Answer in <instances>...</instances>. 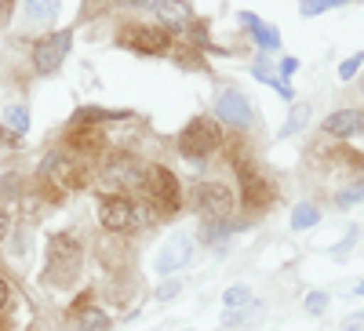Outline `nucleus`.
<instances>
[{
    "label": "nucleus",
    "mask_w": 364,
    "mask_h": 331,
    "mask_svg": "<svg viewBox=\"0 0 364 331\" xmlns=\"http://www.w3.org/2000/svg\"><path fill=\"white\" fill-rule=\"evenodd\" d=\"M157 215L149 212V204H139L132 197H106L99 204V222L113 233H124V229H139V226H149Z\"/></svg>",
    "instance_id": "1"
},
{
    "label": "nucleus",
    "mask_w": 364,
    "mask_h": 331,
    "mask_svg": "<svg viewBox=\"0 0 364 331\" xmlns=\"http://www.w3.org/2000/svg\"><path fill=\"white\" fill-rule=\"evenodd\" d=\"M219 146H223V131H219V124L211 116L190 120V124L182 128V135H178V153L186 161H204V157L215 153Z\"/></svg>",
    "instance_id": "2"
},
{
    "label": "nucleus",
    "mask_w": 364,
    "mask_h": 331,
    "mask_svg": "<svg viewBox=\"0 0 364 331\" xmlns=\"http://www.w3.org/2000/svg\"><path fill=\"white\" fill-rule=\"evenodd\" d=\"M77 266H80L77 240L70 233H51L48 237V269H44V277L51 284H66V281H73Z\"/></svg>",
    "instance_id": "3"
},
{
    "label": "nucleus",
    "mask_w": 364,
    "mask_h": 331,
    "mask_svg": "<svg viewBox=\"0 0 364 331\" xmlns=\"http://www.w3.org/2000/svg\"><path fill=\"white\" fill-rule=\"evenodd\" d=\"M193 212L200 219H230L233 212V193L223 186V183H200L193 186Z\"/></svg>",
    "instance_id": "4"
},
{
    "label": "nucleus",
    "mask_w": 364,
    "mask_h": 331,
    "mask_svg": "<svg viewBox=\"0 0 364 331\" xmlns=\"http://www.w3.org/2000/svg\"><path fill=\"white\" fill-rule=\"evenodd\" d=\"M73 48V29H58V33H44L33 48V66L37 73H55L63 66V58Z\"/></svg>",
    "instance_id": "5"
},
{
    "label": "nucleus",
    "mask_w": 364,
    "mask_h": 331,
    "mask_svg": "<svg viewBox=\"0 0 364 331\" xmlns=\"http://www.w3.org/2000/svg\"><path fill=\"white\" fill-rule=\"evenodd\" d=\"M190 262H193V240L186 233H171L161 244V251H157L154 269L161 277H171V273H178V269H186Z\"/></svg>",
    "instance_id": "6"
},
{
    "label": "nucleus",
    "mask_w": 364,
    "mask_h": 331,
    "mask_svg": "<svg viewBox=\"0 0 364 331\" xmlns=\"http://www.w3.org/2000/svg\"><path fill=\"white\" fill-rule=\"evenodd\" d=\"M102 175H106V183H113V186H120V190L146 186V168H142V161L132 157V153H117V157H109L106 168H102Z\"/></svg>",
    "instance_id": "7"
},
{
    "label": "nucleus",
    "mask_w": 364,
    "mask_h": 331,
    "mask_svg": "<svg viewBox=\"0 0 364 331\" xmlns=\"http://www.w3.org/2000/svg\"><path fill=\"white\" fill-rule=\"evenodd\" d=\"M146 190L149 197H154L157 207H164V215H175L178 212V183H175V175L168 168H149L146 171Z\"/></svg>",
    "instance_id": "8"
},
{
    "label": "nucleus",
    "mask_w": 364,
    "mask_h": 331,
    "mask_svg": "<svg viewBox=\"0 0 364 331\" xmlns=\"http://www.w3.org/2000/svg\"><path fill=\"white\" fill-rule=\"evenodd\" d=\"M215 116L226 120V124H237V128L252 124V102H248V95L237 92V87H226V92L215 99Z\"/></svg>",
    "instance_id": "9"
},
{
    "label": "nucleus",
    "mask_w": 364,
    "mask_h": 331,
    "mask_svg": "<svg viewBox=\"0 0 364 331\" xmlns=\"http://www.w3.org/2000/svg\"><path fill=\"white\" fill-rule=\"evenodd\" d=\"M41 175H48L51 183H58L63 190H77L80 186V168L66 157V153H48L41 161Z\"/></svg>",
    "instance_id": "10"
},
{
    "label": "nucleus",
    "mask_w": 364,
    "mask_h": 331,
    "mask_svg": "<svg viewBox=\"0 0 364 331\" xmlns=\"http://www.w3.org/2000/svg\"><path fill=\"white\" fill-rule=\"evenodd\" d=\"M124 48L142 51V55H161L168 48V33L164 29H154V26H135L132 33L124 37Z\"/></svg>",
    "instance_id": "11"
},
{
    "label": "nucleus",
    "mask_w": 364,
    "mask_h": 331,
    "mask_svg": "<svg viewBox=\"0 0 364 331\" xmlns=\"http://www.w3.org/2000/svg\"><path fill=\"white\" fill-rule=\"evenodd\" d=\"M58 0H22V22L26 29H48L58 18Z\"/></svg>",
    "instance_id": "12"
},
{
    "label": "nucleus",
    "mask_w": 364,
    "mask_h": 331,
    "mask_svg": "<svg viewBox=\"0 0 364 331\" xmlns=\"http://www.w3.org/2000/svg\"><path fill=\"white\" fill-rule=\"evenodd\" d=\"M324 131L336 135V139H350L364 131V109H339L324 120Z\"/></svg>",
    "instance_id": "13"
},
{
    "label": "nucleus",
    "mask_w": 364,
    "mask_h": 331,
    "mask_svg": "<svg viewBox=\"0 0 364 331\" xmlns=\"http://www.w3.org/2000/svg\"><path fill=\"white\" fill-rule=\"evenodd\" d=\"M70 327L73 331H109L113 327V320L99 310V306H77L73 313H70Z\"/></svg>",
    "instance_id": "14"
},
{
    "label": "nucleus",
    "mask_w": 364,
    "mask_h": 331,
    "mask_svg": "<svg viewBox=\"0 0 364 331\" xmlns=\"http://www.w3.org/2000/svg\"><path fill=\"white\" fill-rule=\"evenodd\" d=\"M237 233V222H230V219H204L200 222V240L208 248H226L230 244V237Z\"/></svg>",
    "instance_id": "15"
},
{
    "label": "nucleus",
    "mask_w": 364,
    "mask_h": 331,
    "mask_svg": "<svg viewBox=\"0 0 364 331\" xmlns=\"http://www.w3.org/2000/svg\"><path fill=\"white\" fill-rule=\"evenodd\" d=\"M240 178H245V204H252L255 212L269 207V200H273V190L262 183V175H255V171H245Z\"/></svg>",
    "instance_id": "16"
},
{
    "label": "nucleus",
    "mask_w": 364,
    "mask_h": 331,
    "mask_svg": "<svg viewBox=\"0 0 364 331\" xmlns=\"http://www.w3.org/2000/svg\"><path fill=\"white\" fill-rule=\"evenodd\" d=\"M157 18L164 26L178 29V26L190 22V4H186V0H161V4H157Z\"/></svg>",
    "instance_id": "17"
},
{
    "label": "nucleus",
    "mask_w": 364,
    "mask_h": 331,
    "mask_svg": "<svg viewBox=\"0 0 364 331\" xmlns=\"http://www.w3.org/2000/svg\"><path fill=\"white\" fill-rule=\"evenodd\" d=\"M73 116H77V124H91V128H95V124H102V120H128L132 113H128V109H102V106H84V109H77Z\"/></svg>",
    "instance_id": "18"
},
{
    "label": "nucleus",
    "mask_w": 364,
    "mask_h": 331,
    "mask_svg": "<svg viewBox=\"0 0 364 331\" xmlns=\"http://www.w3.org/2000/svg\"><path fill=\"white\" fill-rule=\"evenodd\" d=\"M70 139H73V146H80V149H99V146H106L102 131H95L91 124H77V128L70 131Z\"/></svg>",
    "instance_id": "19"
},
{
    "label": "nucleus",
    "mask_w": 364,
    "mask_h": 331,
    "mask_svg": "<svg viewBox=\"0 0 364 331\" xmlns=\"http://www.w3.org/2000/svg\"><path fill=\"white\" fill-rule=\"evenodd\" d=\"M317 219H321L317 204H299L295 212H291V229H295V233H302V229H310Z\"/></svg>",
    "instance_id": "20"
},
{
    "label": "nucleus",
    "mask_w": 364,
    "mask_h": 331,
    "mask_svg": "<svg viewBox=\"0 0 364 331\" xmlns=\"http://www.w3.org/2000/svg\"><path fill=\"white\" fill-rule=\"evenodd\" d=\"M4 124H8V131H15L18 139L29 131V113H26V106H8L4 109Z\"/></svg>",
    "instance_id": "21"
},
{
    "label": "nucleus",
    "mask_w": 364,
    "mask_h": 331,
    "mask_svg": "<svg viewBox=\"0 0 364 331\" xmlns=\"http://www.w3.org/2000/svg\"><path fill=\"white\" fill-rule=\"evenodd\" d=\"M223 303H226V310H237V306H248V303H252V288H248V284H233V288H226V295H223Z\"/></svg>",
    "instance_id": "22"
},
{
    "label": "nucleus",
    "mask_w": 364,
    "mask_h": 331,
    "mask_svg": "<svg viewBox=\"0 0 364 331\" xmlns=\"http://www.w3.org/2000/svg\"><path fill=\"white\" fill-rule=\"evenodd\" d=\"M306 120H310V106H295V109L288 113V124H284V128H281L277 135H281V139H288V135H295V131H299L302 124H306Z\"/></svg>",
    "instance_id": "23"
},
{
    "label": "nucleus",
    "mask_w": 364,
    "mask_h": 331,
    "mask_svg": "<svg viewBox=\"0 0 364 331\" xmlns=\"http://www.w3.org/2000/svg\"><path fill=\"white\" fill-rule=\"evenodd\" d=\"M346 0H302L299 4V11L306 15V18H314V15H321V11H331V8H343Z\"/></svg>",
    "instance_id": "24"
},
{
    "label": "nucleus",
    "mask_w": 364,
    "mask_h": 331,
    "mask_svg": "<svg viewBox=\"0 0 364 331\" xmlns=\"http://www.w3.org/2000/svg\"><path fill=\"white\" fill-rule=\"evenodd\" d=\"M252 37L262 44V48H281V33H273L269 26H262V22H255L252 26Z\"/></svg>",
    "instance_id": "25"
},
{
    "label": "nucleus",
    "mask_w": 364,
    "mask_h": 331,
    "mask_svg": "<svg viewBox=\"0 0 364 331\" xmlns=\"http://www.w3.org/2000/svg\"><path fill=\"white\" fill-rule=\"evenodd\" d=\"M324 310H328V295H324V291H314V295H306V313L321 317Z\"/></svg>",
    "instance_id": "26"
},
{
    "label": "nucleus",
    "mask_w": 364,
    "mask_h": 331,
    "mask_svg": "<svg viewBox=\"0 0 364 331\" xmlns=\"http://www.w3.org/2000/svg\"><path fill=\"white\" fill-rule=\"evenodd\" d=\"M339 207H350V204H357V200H364V183H357V186H350V190H343L339 197Z\"/></svg>",
    "instance_id": "27"
},
{
    "label": "nucleus",
    "mask_w": 364,
    "mask_h": 331,
    "mask_svg": "<svg viewBox=\"0 0 364 331\" xmlns=\"http://www.w3.org/2000/svg\"><path fill=\"white\" fill-rule=\"evenodd\" d=\"M360 63H364V55H350L346 63L339 66V77H343V80H350V77H353V73L360 70Z\"/></svg>",
    "instance_id": "28"
},
{
    "label": "nucleus",
    "mask_w": 364,
    "mask_h": 331,
    "mask_svg": "<svg viewBox=\"0 0 364 331\" xmlns=\"http://www.w3.org/2000/svg\"><path fill=\"white\" fill-rule=\"evenodd\" d=\"M178 291H182V284H178V281H164V284L157 288V298H161V303H168V298H175Z\"/></svg>",
    "instance_id": "29"
},
{
    "label": "nucleus",
    "mask_w": 364,
    "mask_h": 331,
    "mask_svg": "<svg viewBox=\"0 0 364 331\" xmlns=\"http://www.w3.org/2000/svg\"><path fill=\"white\" fill-rule=\"evenodd\" d=\"M18 142H22V139H18L15 131H8L4 124H0V146H4V149H18Z\"/></svg>",
    "instance_id": "30"
},
{
    "label": "nucleus",
    "mask_w": 364,
    "mask_h": 331,
    "mask_svg": "<svg viewBox=\"0 0 364 331\" xmlns=\"http://www.w3.org/2000/svg\"><path fill=\"white\" fill-rule=\"evenodd\" d=\"M343 327H346V331H364V313H350V317L343 320Z\"/></svg>",
    "instance_id": "31"
},
{
    "label": "nucleus",
    "mask_w": 364,
    "mask_h": 331,
    "mask_svg": "<svg viewBox=\"0 0 364 331\" xmlns=\"http://www.w3.org/2000/svg\"><path fill=\"white\" fill-rule=\"evenodd\" d=\"M353 240H357V229H353V233H346V240H343V244H339L336 251H331V255H336V259H343V255H346V251L353 248Z\"/></svg>",
    "instance_id": "32"
},
{
    "label": "nucleus",
    "mask_w": 364,
    "mask_h": 331,
    "mask_svg": "<svg viewBox=\"0 0 364 331\" xmlns=\"http://www.w3.org/2000/svg\"><path fill=\"white\" fill-rule=\"evenodd\" d=\"M8 295H11V288H8V281H4V277H0V310L8 306Z\"/></svg>",
    "instance_id": "33"
},
{
    "label": "nucleus",
    "mask_w": 364,
    "mask_h": 331,
    "mask_svg": "<svg viewBox=\"0 0 364 331\" xmlns=\"http://www.w3.org/2000/svg\"><path fill=\"white\" fill-rule=\"evenodd\" d=\"M281 70H284V77H291V73L299 70V58H284V63H281Z\"/></svg>",
    "instance_id": "34"
},
{
    "label": "nucleus",
    "mask_w": 364,
    "mask_h": 331,
    "mask_svg": "<svg viewBox=\"0 0 364 331\" xmlns=\"http://www.w3.org/2000/svg\"><path fill=\"white\" fill-rule=\"evenodd\" d=\"M117 4H124V8H149L154 0H117Z\"/></svg>",
    "instance_id": "35"
},
{
    "label": "nucleus",
    "mask_w": 364,
    "mask_h": 331,
    "mask_svg": "<svg viewBox=\"0 0 364 331\" xmlns=\"http://www.w3.org/2000/svg\"><path fill=\"white\" fill-rule=\"evenodd\" d=\"M8 237V212H0V240Z\"/></svg>",
    "instance_id": "36"
},
{
    "label": "nucleus",
    "mask_w": 364,
    "mask_h": 331,
    "mask_svg": "<svg viewBox=\"0 0 364 331\" xmlns=\"http://www.w3.org/2000/svg\"><path fill=\"white\" fill-rule=\"evenodd\" d=\"M350 295H364V281H357V284H353V291H350Z\"/></svg>",
    "instance_id": "37"
}]
</instances>
